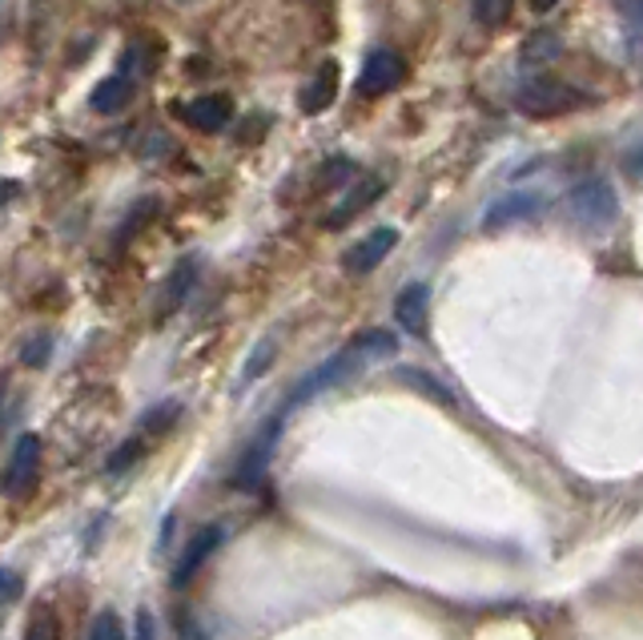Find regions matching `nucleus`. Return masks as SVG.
Masks as SVG:
<instances>
[{"mask_svg":"<svg viewBox=\"0 0 643 640\" xmlns=\"http://www.w3.org/2000/svg\"><path fill=\"white\" fill-rule=\"evenodd\" d=\"M394 379H398V383H407V387H419V395H426L431 403H443V407H450V403H455V395H450L447 383H438V379H434V374H426V371L398 367V371H394Z\"/></svg>","mask_w":643,"mask_h":640,"instance_id":"nucleus-16","label":"nucleus"},{"mask_svg":"<svg viewBox=\"0 0 643 640\" xmlns=\"http://www.w3.org/2000/svg\"><path fill=\"white\" fill-rule=\"evenodd\" d=\"M403 77H407V61L394 53V49H374V53L362 61V73H358V94L382 97V94H391Z\"/></svg>","mask_w":643,"mask_h":640,"instance_id":"nucleus-6","label":"nucleus"},{"mask_svg":"<svg viewBox=\"0 0 643 640\" xmlns=\"http://www.w3.org/2000/svg\"><path fill=\"white\" fill-rule=\"evenodd\" d=\"M567 218H571L579 230H588V234H604L607 226H616V218H619L616 189L607 186V182H599V177L579 182V186L567 194Z\"/></svg>","mask_w":643,"mask_h":640,"instance_id":"nucleus-1","label":"nucleus"},{"mask_svg":"<svg viewBox=\"0 0 643 640\" xmlns=\"http://www.w3.org/2000/svg\"><path fill=\"white\" fill-rule=\"evenodd\" d=\"M398 246V230L394 226H379L370 230L367 238L355 242L350 250L342 254V267H346V274H370V270H379L382 262H386V254Z\"/></svg>","mask_w":643,"mask_h":640,"instance_id":"nucleus-7","label":"nucleus"},{"mask_svg":"<svg viewBox=\"0 0 643 640\" xmlns=\"http://www.w3.org/2000/svg\"><path fill=\"white\" fill-rule=\"evenodd\" d=\"M194 286H197V258H182V262L170 270L165 286H161L158 307H153V322L161 327L165 319H173V315L185 307V298L194 294Z\"/></svg>","mask_w":643,"mask_h":640,"instance_id":"nucleus-10","label":"nucleus"},{"mask_svg":"<svg viewBox=\"0 0 643 640\" xmlns=\"http://www.w3.org/2000/svg\"><path fill=\"white\" fill-rule=\"evenodd\" d=\"M270 355H274V343H258L250 355V367H246V379H258L270 367Z\"/></svg>","mask_w":643,"mask_h":640,"instance_id":"nucleus-25","label":"nucleus"},{"mask_svg":"<svg viewBox=\"0 0 643 640\" xmlns=\"http://www.w3.org/2000/svg\"><path fill=\"white\" fill-rule=\"evenodd\" d=\"M350 174H355V165L346 158H334V161H326V170H322V186H338V182H346Z\"/></svg>","mask_w":643,"mask_h":640,"instance_id":"nucleus-23","label":"nucleus"},{"mask_svg":"<svg viewBox=\"0 0 643 640\" xmlns=\"http://www.w3.org/2000/svg\"><path fill=\"white\" fill-rule=\"evenodd\" d=\"M234 118V106H230V97L222 94H210V97H197L189 106H182V121L185 125H194L201 134H222L225 125Z\"/></svg>","mask_w":643,"mask_h":640,"instance_id":"nucleus-11","label":"nucleus"},{"mask_svg":"<svg viewBox=\"0 0 643 640\" xmlns=\"http://www.w3.org/2000/svg\"><path fill=\"white\" fill-rule=\"evenodd\" d=\"M129 89H133L129 77H109L92 89L89 106L97 109V113H118V109L129 106Z\"/></svg>","mask_w":643,"mask_h":640,"instance_id":"nucleus-17","label":"nucleus"},{"mask_svg":"<svg viewBox=\"0 0 643 640\" xmlns=\"http://www.w3.org/2000/svg\"><path fill=\"white\" fill-rule=\"evenodd\" d=\"M25 640H65V632H61V620H57L53 608H37V613L28 616Z\"/></svg>","mask_w":643,"mask_h":640,"instance_id":"nucleus-18","label":"nucleus"},{"mask_svg":"<svg viewBox=\"0 0 643 640\" xmlns=\"http://www.w3.org/2000/svg\"><path fill=\"white\" fill-rule=\"evenodd\" d=\"M555 4H559V0H531V9H535V13H552Z\"/></svg>","mask_w":643,"mask_h":640,"instance_id":"nucleus-29","label":"nucleus"},{"mask_svg":"<svg viewBox=\"0 0 643 640\" xmlns=\"http://www.w3.org/2000/svg\"><path fill=\"white\" fill-rule=\"evenodd\" d=\"M350 350H355L358 359H394L398 355V339L391 331H382V327H370V331L355 334L350 339Z\"/></svg>","mask_w":643,"mask_h":640,"instance_id":"nucleus-15","label":"nucleus"},{"mask_svg":"<svg viewBox=\"0 0 643 640\" xmlns=\"http://www.w3.org/2000/svg\"><path fill=\"white\" fill-rule=\"evenodd\" d=\"M334 94H338V65L326 61V65L314 73V81L302 89V109L306 113H322V109H330Z\"/></svg>","mask_w":643,"mask_h":640,"instance_id":"nucleus-14","label":"nucleus"},{"mask_svg":"<svg viewBox=\"0 0 643 640\" xmlns=\"http://www.w3.org/2000/svg\"><path fill=\"white\" fill-rule=\"evenodd\" d=\"M362 367V359H358L355 350L346 347L342 355H334V359H326L322 367H314V371L306 374L302 383L294 387V395H289V407H302V403H310V399H318L322 391H330V387H342L350 374Z\"/></svg>","mask_w":643,"mask_h":640,"instance_id":"nucleus-4","label":"nucleus"},{"mask_svg":"<svg viewBox=\"0 0 643 640\" xmlns=\"http://www.w3.org/2000/svg\"><path fill=\"white\" fill-rule=\"evenodd\" d=\"M623 170H628L631 177H643V149H631L628 161H623Z\"/></svg>","mask_w":643,"mask_h":640,"instance_id":"nucleus-28","label":"nucleus"},{"mask_svg":"<svg viewBox=\"0 0 643 640\" xmlns=\"http://www.w3.org/2000/svg\"><path fill=\"white\" fill-rule=\"evenodd\" d=\"M277 440H282V419H270V423H265L262 431L254 435V443L246 447L242 464H237V471H234V488H237V492H254V488L265 480Z\"/></svg>","mask_w":643,"mask_h":640,"instance_id":"nucleus-3","label":"nucleus"},{"mask_svg":"<svg viewBox=\"0 0 643 640\" xmlns=\"http://www.w3.org/2000/svg\"><path fill=\"white\" fill-rule=\"evenodd\" d=\"M21 592V576L9 573V568H0V604H9Z\"/></svg>","mask_w":643,"mask_h":640,"instance_id":"nucleus-27","label":"nucleus"},{"mask_svg":"<svg viewBox=\"0 0 643 640\" xmlns=\"http://www.w3.org/2000/svg\"><path fill=\"white\" fill-rule=\"evenodd\" d=\"M4 391H9V374L0 371V403H4Z\"/></svg>","mask_w":643,"mask_h":640,"instance_id":"nucleus-30","label":"nucleus"},{"mask_svg":"<svg viewBox=\"0 0 643 640\" xmlns=\"http://www.w3.org/2000/svg\"><path fill=\"white\" fill-rule=\"evenodd\" d=\"M515 106H519V113H527V118H559V113H571V109L588 106V97L579 94L576 85H567V81L535 77L531 85L519 89Z\"/></svg>","mask_w":643,"mask_h":640,"instance_id":"nucleus-2","label":"nucleus"},{"mask_svg":"<svg viewBox=\"0 0 643 640\" xmlns=\"http://www.w3.org/2000/svg\"><path fill=\"white\" fill-rule=\"evenodd\" d=\"M40 476V435H21L13 447V455H9V467H4V495H13V500H21V495L33 492V483H37Z\"/></svg>","mask_w":643,"mask_h":640,"instance_id":"nucleus-5","label":"nucleus"},{"mask_svg":"<svg viewBox=\"0 0 643 640\" xmlns=\"http://www.w3.org/2000/svg\"><path fill=\"white\" fill-rule=\"evenodd\" d=\"M394 322L410 334V339H422L426 327H431V286L426 282H410L398 291L394 298Z\"/></svg>","mask_w":643,"mask_h":640,"instance_id":"nucleus-9","label":"nucleus"},{"mask_svg":"<svg viewBox=\"0 0 643 640\" xmlns=\"http://www.w3.org/2000/svg\"><path fill=\"white\" fill-rule=\"evenodd\" d=\"M218 544H222V528H201V532L189 540V547H185V556L177 561V568H173V588H189V580L201 573V564L218 552Z\"/></svg>","mask_w":643,"mask_h":640,"instance_id":"nucleus-13","label":"nucleus"},{"mask_svg":"<svg viewBox=\"0 0 643 640\" xmlns=\"http://www.w3.org/2000/svg\"><path fill=\"white\" fill-rule=\"evenodd\" d=\"M49 350H53V339H49V334H37V339L21 350V359H25V367H45Z\"/></svg>","mask_w":643,"mask_h":640,"instance_id":"nucleus-22","label":"nucleus"},{"mask_svg":"<svg viewBox=\"0 0 643 640\" xmlns=\"http://www.w3.org/2000/svg\"><path fill=\"white\" fill-rule=\"evenodd\" d=\"M631 28H643V0H611Z\"/></svg>","mask_w":643,"mask_h":640,"instance_id":"nucleus-26","label":"nucleus"},{"mask_svg":"<svg viewBox=\"0 0 643 640\" xmlns=\"http://www.w3.org/2000/svg\"><path fill=\"white\" fill-rule=\"evenodd\" d=\"M539 210H543V198H539L535 189H511V194H503V198L483 213V230L486 234H499V230L519 226L527 218H535Z\"/></svg>","mask_w":643,"mask_h":640,"instance_id":"nucleus-8","label":"nucleus"},{"mask_svg":"<svg viewBox=\"0 0 643 640\" xmlns=\"http://www.w3.org/2000/svg\"><path fill=\"white\" fill-rule=\"evenodd\" d=\"M382 189H386V182H382V177H362V182H358V186L350 189V194H346V198H342L338 206L326 213V230L350 226L358 213L370 210V206L382 198Z\"/></svg>","mask_w":643,"mask_h":640,"instance_id":"nucleus-12","label":"nucleus"},{"mask_svg":"<svg viewBox=\"0 0 643 640\" xmlns=\"http://www.w3.org/2000/svg\"><path fill=\"white\" fill-rule=\"evenodd\" d=\"M137 455H141V440H125L118 452H113V459L106 464V471H109V476H118V471H125V467H129Z\"/></svg>","mask_w":643,"mask_h":640,"instance_id":"nucleus-21","label":"nucleus"},{"mask_svg":"<svg viewBox=\"0 0 643 640\" xmlns=\"http://www.w3.org/2000/svg\"><path fill=\"white\" fill-rule=\"evenodd\" d=\"M474 16H479V25L486 28H499L507 16H511V0H471Z\"/></svg>","mask_w":643,"mask_h":640,"instance_id":"nucleus-19","label":"nucleus"},{"mask_svg":"<svg viewBox=\"0 0 643 640\" xmlns=\"http://www.w3.org/2000/svg\"><path fill=\"white\" fill-rule=\"evenodd\" d=\"M133 640H158V620L149 608H137V620H133Z\"/></svg>","mask_w":643,"mask_h":640,"instance_id":"nucleus-24","label":"nucleus"},{"mask_svg":"<svg viewBox=\"0 0 643 640\" xmlns=\"http://www.w3.org/2000/svg\"><path fill=\"white\" fill-rule=\"evenodd\" d=\"M89 640H125V628H121L118 613H109V608H106V613L97 616V625H92Z\"/></svg>","mask_w":643,"mask_h":640,"instance_id":"nucleus-20","label":"nucleus"}]
</instances>
